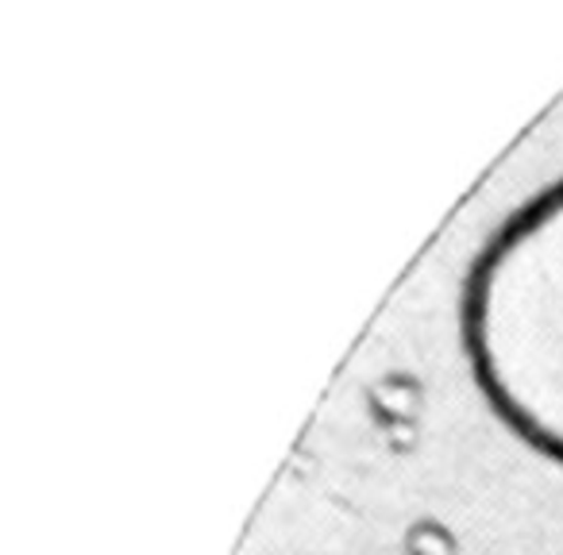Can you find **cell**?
<instances>
[{
	"label": "cell",
	"instance_id": "obj_1",
	"mask_svg": "<svg viewBox=\"0 0 563 555\" xmlns=\"http://www.w3.org/2000/svg\"><path fill=\"white\" fill-rule=\"evenodd\" d=\"M463 347L494 413L563 463V178L478 251L463 286Z\"/></svg>",
	"mask_w": 563,
	"mask_h": 555
}]
</instances>
